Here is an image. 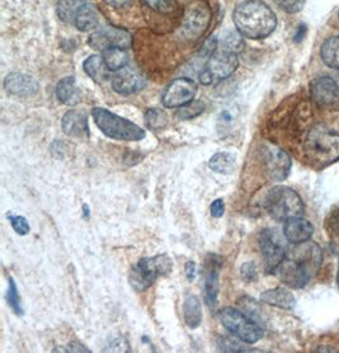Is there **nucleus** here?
<instances>
[{"label":"nucleus","mask_w":339,"mask_h":353,"mask_svg":"<svg viewBox=\"0 0 339 353\" xmlns=\"http://www.w3.org/2000/svg\"><path fill=\"white\" fill-rule=\"evenodd\" d=\"M244 48L242 37L238 33H229L226 34L225 40H224V48L233 51V52H239Z\"/></svg>","instance_id":"34"},{"label":"nucleus","mask_w":339,"mask_h":353,"mask_svg":"<svg viewBox=\"0 0 339 353\" xmlns=\"http://www.w3.org/2000/svg\"><path fill=\"white\" fill-rule=\"evenodd\" d=\"M305 26H301L299 28V32H298V34H296V37H295V40H296V42H299L301 39H302V34L305 33Z\"/></svg>","instance_id":"43"},{"label":"nucleus","mask_w":339,"mask_h":353,"mask_svg":"<svg viewBox=\"0 0 339 353\" xmlns=\"http://www.w3.org/2000/svg\"><path fill=\"white\" fill-rule=\"evenodd\" d=\"M276 3L289 13H296L304 7L305 0H275Z\"/></svg>","instance_id":"36"},{"label":"nucleus","mask_w":339,"mask_h":353,"mask_svg":"<svg viewBox=\"0 0 339 353\" xmlns=\"http://www.w3.org/2000/svg\"><path fill=\"white\" fill-rule=\"evenodd\" d=\"M283 234L287 241L292 244H300L311 238V235L314 234V226L310 221L302 219V216L292 217L285 221Z\"/></svg>","instance_id":"18"},{"label":"nucleus","mask_w":339,"mask_h":353,"mask_svg":"<svg viewBox=\"0 0 339 353\" xmlns=\"http://www.w3.org/2000/svg\"><path fill=\"white\" fill-rule=\"evenodd\" d=\"M123 345H127V342H125L122 338H116V339H113L111 345H108V348H105V351H114V352H116V347H119V352H122V351H129L127 348L125 350V348H123Z\"/></svg>","instance_id":"40"},{"label":"nucleus","mask_w":339,"mask_h":353,"mask_svg":"<svg viewBox=\"0 0 339 353\" xmlns=\"http://www.w3.org/2000/svg\"><path fill=\"white\" fill-rule=\"evenodd\" d=\"M324 228L331 244L339 248V206H336L329 211V214L325 217Z\"/></svg>","instance_id":"29"},{"label":"nucleus","mask_w":339,"mask_h":353,"mask_svg":"<svg viewBox=\"0 0 339 353\" xmlns=\"http://www.w3.org/2000/svg\"><path fill=\"white\" fill-rule=\"evenodd\" d=\"M223 268V258L216 254H209L205 259L203 276H205V301L210 309L218 305L220 291V272Z\"/></svg>","instance_id":"13"},{"label":"nucleus","mask_w":339,"mask_h":353,"mask_svg":"<svg viewBox=\"0 0 339 353\" xmlns=\"http://www.w3.org/2000/svg\"><path fill=\"white\" fill-rule=\"evenodd\" d=\"M92 116L98 129L101 130L105 137H111L113 140L140 141L145 139V131L140 126L105 108H94L92 111Z\"/></svg>","instance_id":"4"},{"label":"nucleus","mask_w":339,"mask_h":353,"mask_svg":"<svg viewBox=\"0 0 339 353\" xmlns=\"http://www.w3.org/2000/svg\"><path fill=\"white\" fill-rule=\"evenodd\" d=\"M173 270V261L165 254L143 258L132 267L130 282L134 289L143 292L149 289L159 276H167Z\"/></svg>","instance_id":"6"},{"label":"nucleus","mask_w":339,"mask_h":353,"mask_svg":"<svg viewBox=\"0 0 339 353\" xmlns=\"http://www.w3.org/2000/svg\"><path fill=\"white\" fill-rule=\"evenodd\" d=\"M4 88L8 93L14 96L30 97L37 94L40 85L39 81L31 75L22 72H12L4 79Z\"/></svg>","instance_id":"17"},{"label":"nucleus","mask_w":339,"mask_h":353,"mask_svg":"<svg viewBox=\"0 0 339 353\" xmlns=\"http://www.w3.org/2000/svg\"><path fill=\"white\" fill-rule=\"evenodd\" d=\"M83 68H84V72H87L89 78L93 79L96 83H99V84L105 83L111 75V70L105 64L103 57H98V55L89 57L84 61Z\"/></svg>","instance_id":"20"},{"label":"nucleus","mask_w":339,"mask_h":353,"mask_svg":"<svg viewBox=\"0 0 339 353\" xmlns=\"http://www.w3.org/2000/svg\"><path fill=\"white\" fill-rule=\"evenodd\" d=\"M260 300L267 305L277 306L281 309H292L296 304V300L292 296L290 291L281 288L268 290L266 292H263Z\"/></svg>","instance_id":"21"},{"label":"nucleus","mask_w":339,"mask_h":353,"mask_svg":"<svg viewBox=\"0 0 339 353\" xmlns=\"http://www.w3.org/2000/svg\"><path fill=\"white\" fill-rule=\"evenodd\" d=\"M267 212L277 221H286L292 217H301L305 206L299 194L285 185H277L266 196Z\"/></svg>","instance_id":"5"},{"label":"nucleus","mask_w":339,"mask_h":353,"mask_svg":"<svg viewBox=\"0 0 339 353\" xmlns=\"http://www.w3.org/2000/svg\"><path fill=\"white\" fill-rule=\"evenodd\" d=\"M260 153L267 176L276 182H281L287 178L290 173L291 159L282 148L274 144H265Z\"/></svg>","instance_id":"10"},{"label":"nucleus","mask_w":339,"mask_h":353,"mask_svg":"<svg viewBox=\"0 0 339 353\" xmlns=\"http://www.w3.org/2000/svg\"><path fill=\"white\" fill-rule=\"evenodd\" d=\"M102 57L105 59V64L110 68V70L113 72L127 66V63H129V57H127V52L125 51V48H107L103 51Z\"/></svg>","instance_id":"26"},{"label":"nucleus","mask_w":339,"mask_h":353,"mask_svg":"<svg viewBox=\"0 0 339 353\" xmlns=\"http://www.w3.org/2000/svg\"><path fill=\"white\" fill-rule=\"evenodd\" d=\"M9 221H10V224H12V228L14 229V232H16L18 235H22V236H25L27 234L31 232V226L28 224V221H27V219L23 216H16V215H8Z\"/></svg>","instance_id":"33"},{"label":"nucleus","mask_w":339,"mask_h":353,"mask_svg":"<svg viewBox=\"0 0 339 353\" xmlns=\"http://www.w3.org/2000/svg\"><path fill=\"white\" fill-rule=\"evenodd\" d=\"M234 23L238 32L251 40L266 39L277 26L274 10L260 0H247L234 10Z\"/></svg>","instance_id":"3"},{"label":"nucleus","mask_w":339,"mask_h":353,"mask_svg":"<svg viewBox=\"0 0 339 353\" xmlns=\"http://www.w3.org/2000/svg\"><path fill=\"white\" fill-rule=\"evenodd\" d=\"M105 1L112 8L121 9L130 6L132 0H105Z\"/></svg>","instance_id":"42"},{"label":"nucleus","mask_w":339,"mask_h":353,"mask_svg":"<svg viewBox=\"0 0 339 353\" xmlns=\"http://www.w3.org/2000/svg\"><path fill=\"white\" fill-rule=\"evenodd\" d=\"M259 248L263 257L266 272L275 273L287 254L282 241L274 230L266 229L259 236Z\"/></svg>","instance_id":"11"},{"label":"nucleus","mask_w":339,"mask_h":353,"mask_svg":"<svg viewBox=\"0 0 339 353\" xmlns=\"http://www.w3.org/2000/svg\"><path fill=\"white\" fill-rule=\"evenodd\" d=\"M242 279L245 282H251L257 280V268L253 262H247L240 268Z\"/></svg>","instance_id":"38"},{"label":"nucleus","mask_w":339,"mask_h":353,"mask_svg":"<svg viewBox=\"0 0 339 353\" xmlns=\"http://www.w3.org/2000/svg\"><path fill=\"white\" fill-rule=\"evenodd\" d=\"M57 99L64 105H73L79 103L81 93L76 88V83L73 77H66L57 83Z\"/></svg>","instance_id":"22"},{"label":"nucleus","mask_w":339,"mask_h":353,"mask_svg":"<svg viewBox=\"0 0 339 353\" xmlns=\"http://www.w3.org/2000/svg\"><path fill=\"white\" fill-rule=\"evenodd\" d=\"M322 250L315 243H300L290 256L286 254L282 263L276 270L281 281L292 289L305 288L322 265Z\"/></svg>","instance_id":"2"},{"label":"nucleus","mask_w":339,"mask_h":353,"mask_svg":"<svg viewBox=\"0 0 339 353\" xmlns=\"http://www.w3.org/2000/svg\"><path fill=\"white\" fill-rule=\"evenodd\" d=\"M61 128L68 137H89L88 117L81 111L72 110L65 113L61 121Z\"/></svg>","instance_id":"19"},{"label":"nucleus","mask_w":339,"mask_h":353,"mask_svg":"<svg viewBox=\"0 0 339 353\" xmlns=\"http://www.w3.org/2000/svg\"><path fill=\"white\" fill-rule=\"evenodd\" d=\"M274 121L282 141L305 165L323 169L339 161V105H320L310 94L291 97Z\"/></svg>","instance_id":"1"},{"label":"nucleus","mask_w":339,"mask_h":353,"mask_svg":"<svg viewBox=\"0 0 339 353\" xmlns=\"http://www.w3.org/2000/svg\"><path fill=\"white\" fill-rule=\"evenodd\" d=\"M218 319L230 334L244 343L253 345L263 337V330L258 323L235 307H224L218 313Z\"/></svg>","instance_id":"7"},{"label":"nucleus","mask_w":339,"mask_h":353,"mask_svg":"<svg viewBox=\"0 0 339 353\" xmlns=\"http://www.w3.org/2000/svg\"><path fill=\"white\" fill-rule=\"evenodd\" d=\"M185 271H186L188 281H194V279H196V274H197V267H196V263H194V261L187 262Z\"/></svg>","instance_id":"41"},{"label":"nucleus","mask_w":339,"mask_h":353,"mask_svg":"<svg viewBox=\"0 0 339 353\" xmlns=\"http://www.w3.org/2000/svg\"><path fill=\"white\" fill-rule=\"evenodd\" d=\"M83 4V0H60L57 4V14L66 23L75 22V17Z\"/></svg>","instance_id":"28"},{"label":"nucleus","mask_w":339,"mask_h":353,"mask_svg":"<svg viewBox=\"0 0 339 353\" xmlns=\"http://www.w3.org/2000/svg\"><path fill=\"white\" fill-rule=\"evenodd\" d=\"M7 299H8L9 306L12 307V310L18 316H22L25 314V310H23L22 300H21V296H19V292H18V289H17V283L13 277H9L8 295H7Z\"/></svg>","instance_id":"31"},{"label":"nucleus","mask_w":339,"mask_h":353,"mask_svg":"<svg viewBox=\"0 0 339 353\" xmlns=\"http://www.w3.org/2000/svg\"><path fill=\"white\" fill-rule=\"evenodd\" d=\"M337 286H338V289H339V267H338V273H337Z\"/></svg>","instance_id":"45"},{"label":"nucleus","mask_w":339,"mask_h":353,"mask_svg":"<svg viewBox=\"0 0 339 353\" xmlns=\"http://www.w3.org/2000/svg\"><path fill=\"white\" fill-rule=\"evenodd\" d=\"M239 65L238 57L233 51L226 48L215 51L205 66V69L198 74V79L203 85H210L214 83L225 81L234 74Z\"/></svg>","instance_id":"8"},{"label":"nucleus","mask_w":339,"mask_h":353,"mask_svg":"<svg viewBox=\"0 0 339 353\" xmlns=\"http://www.w3.org/2000/svg\"><path fill=\"white\" fill-rule=\"evenodd\" d=\"M146 6L156 12H170L173 7V0H143Z\"/></svg>","instance_id":"37"},{"label":"nucleus","mask_w":339,"mask_h":353,"mask_svg":"<svg viewBox=\"0 0 339 353\" xmlns=\"http://www.w3.org/2000/svg\"><path fill=\"white\" fill-rule=\"evenodd\" d=\"M145 122L150 130H161L165 128L168 117L159 108H150L145 113Z\"/></svg>","instance_id":"30"},{"label":"nucleus","mask_w":339,"mask_h":353,"mask_svg":"<svg viewBox=\"0 0 339 353\" xmlns=\"http://www.w3.org/2000/svg\"><path fill=\"white\" fill-rule=\"evenodd\" d=\"M211 22V9L205 0H194L188 4L181 32L187 41H196L206 32Z\"/></svg>","instance_id":"9"},{"label":"nucleus","mask_w":339,"mask_h":353,"mask_svg":"<svg viewBox=\"0 0 339 353\" xmlns=\"http://www.w3.org/2000/svg\"><path fill=\"white\" fill-rule=\"evenodd\" d=\"M320 55L324 64L328 65L331 69L339 70V36L324 41L320 48Z\"/></svg>","instance_id":"25"},{"label":"nucleus","mask_w":339,"mask_h":353,"mask_svg":"<svg viewBox=\"0 0 339 353\" xmlns=\"http://www.w3.org/2000/svg\"><path fill=\"white\" fill-rule=\"evenodd\" d=\"M191 103L182 107V110L178 113V116L181 119H192V117L200 114L203 111V105H202L201 102H196L194 105H191Z\"/></svg>","instance_id":"35"},{"label":"nucleus","mask_w":339,"mask_h":353,"mask_svg":"<svg viewBox=\"0 0 339 353\" xmlns=\"http://www.w3.org/2000/svg\"><path fill=\"white\" fill-rule=\"evenodd\" d=\"M218 348L224 352H247L249 350H247L244 345L238 342L236 339L230 337H218Z\"/></svg>","instance_id":"32"},{"label":"nucleus","mask_w":339,"mask_h":353,"mask_svg":"<svg viewBox=\"0 0 339 353\" xmlns=\"http://www.w3.org/2000/svg\"><path fill=\"white\" fill-rule=\"evenodd\" d=\"M75 26L81 32H88L97 27L99 23L97 9L92 4H83L75 17Z\"/></svg>","instance_id":"24"},{"label":"nucleus","mask_w":339,"mask_h":353,"mask_svg":"<svg viewBox=\"0 0 339 353\" xmlns=\"http://www.w3.org/2000/svg\"><path fill=\"white\" fill-rule=\"evenodd\" d=\"M83 209H84V215H85V216L88 217V215H89L88 206H87V205H84V208H83Z\"/></svg>","instance_id":"44"},{"label":"nucleus","mask_w":339,"mask_h":353,"mask_svg":"<svg viewBox=\"0 0 339 353\" xmlns=\"http://www.w3.org/2000/svg\"><path fill=\"white\" fill-rule=\"evenodd\" d=\"M197 92V84L191 79L179 78L172 81L163 94V105L167 108H179L189 105Z\"/></svg>","instance_id":"12"},{"label":"nucleus","mask_w":339,"mask_h":353,"mask_svg":"<svg viewBox=\"0 0 339 353\" xmlns=\"http://www.w3.org/2000/svg\"><path fill=\"white\" fill-rule=\"evenodd\" d=\"M309 94L320 105H339V85L331 77H319L311 81Z\"/></svg>","instance_id":"15"},{"label":"nucleus","mask_w":339,"mask_h":353,"mask_svg":"<svg viewBox=\"0 0 339 353\" xmlns=\"http://www.w3.org/2000/svg\"><path fill=\"white\" fill-rule=\"evenodd\" d=\"M143 78L131 66H125L114 72L112 77V88L122 96H130L143 88Z\"/></svg>","instance_id":"16"},{"label":"nucleus","mask_w":339,"mask_h":353,"mask_svg":"<svg viewBox=\"0 0 339 353\" xmlns=\"http://www.w3.org/2000/svg\"><path fill=\"white\" fill-rule=\"evenodd\" d=\"M235 161L233 154L218 153L211 157L209 167L218 174H230L235 169Z\"/></svg>","instance_id":"27"},{"label":"nucleus","mask_w":339,"mask_h":353,"mask_svg":"<svg viewBox=\"0 0 339 353\" xmlns=\"http://www.w3.org/2000/svg\"><path fill=\"white\" fill-rule=\"evenodd\" d=\"M89 45L99 51L110 48H127L131 45V36L120 28L107 27L93 33L89 39Z\"/></svg>","instance_id":"14"},{"label":"nucleus","mask_w":339,"mask_h":353,"mask_svg":"<svg viewBox=\"0 0 339 353\" xmlns=\"http://www.w3.org/2000/svg\"><path fill=\"white\" fill-rule=\"evenodd\" d=\"M210 211L211 215L214 217L224 216V214H225V203H224V200L218 199V200L214 201V202L211 203Z\"/></svg>","instance_id":"39"},{"label":"nucleus","mask_w":339,"mask_h":353,"mask_svg":"<svg viewBox=\"0 0 339 353\" xmlns=\"http://www.w3.org/2000/svg\"><path fill=\"white\" fill-rule=\"evenodd\" d=\"M183 316L187 325L191 330H196L201 325L202 305L200 299L196 295H188L183 303Z\"/></svg>","instance_id":"23"}]
</instances>
